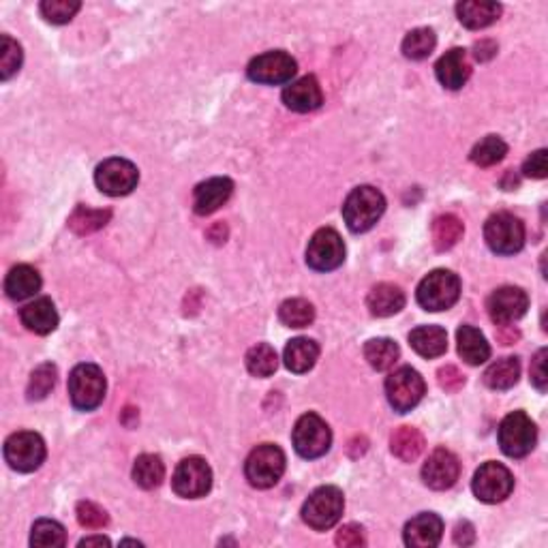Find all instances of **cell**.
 <instances>
[{
	"label": "cell",
	"instance_id": "20",
	"mask_svg": "<svg viewBox=\"0 0 548 548\" xmlns=\"http://www.w3.org/2000/svg\"><path fill=\"white\" fill-rule=\"evenodd\" d=\"M435 73H437L439 84L448 91H458L467 84L469 75H472V64L467 61V52L461 47L445 52L435 64Z\"/></svg>",
	"mask_w": 548,
	"mask_h": 548
},
{
	"label": "cell",
	"instance_id": "32",
	"mask_svg": "<svg viewBox=\"0 0 548 548\" xmlns=\"http://www.w3.org/2000/svg\"><path fill=\"white\" fill-rule=\"evenodd\" d=\"M433 244L437 251H450L463 238V221L455 214H442L433 221Z\"/></svg>",
	"mask_w": 548,
	"mask_h": 548
},
{
	"label": "cell",
	"instance_id": "37",
	"mask_svg": "<svg viewBox=\"0 0 548 548\" xmlns=\"http://www.w3.org/2000/svg\"><path fill=\"white\" fill-rule=\"evenodd\" d=\"M110 217H112L110 210H93V208L77 206L73 214L69 217V228L80 236L93 234V231L105 228V223L110 221Z\"/></svg>",
	"mask_w": 548,
	"mask_h": 548
},
{
	"label": "cell",
	"instance_id": "29",
	"mask_svg": "<svg viewBox=\"0 0 548 548\" xmlns=\"http://www.w3.org/2000/svg\"><path fill=\"white\" fill-rule=\"evenodd\" d=\"M318 358H319V345L305 337L289 341L283 356L285 367H288L291 373H298V375L311 371Z\"/></svg>",
	"mask_w": 548,
	"mask_h": 548
},
{
	"label": "cell",
	"instance_id": "42",
	"mask_svg": "<svg viewBox=\"0 0 548 548\" xmlns=\"http://www.w3.org/2000/svg\"><path fill=\"white\" fill-rule=\"evenodd\" d=\"M80 7L82 3L77 0H45L41 3V14L52 24H67L73 20Z\"/></svg>",
	"mask_w": 548,
	"mask_h": 548
},
{
	"label": "cell",
	"instance_id": "11",
	"mask_svg": "<svg viewBox=\"0 0 548 548\" xmlns=\"http://www.w3.org/2000/svg\"><path fill=\"white\" fill-rule=\"evenodd\" d=\"M474 495L484 504H499L505 502L510 497V493L514 491V475L510 474L508 467H504L502 463L488 461L475 472L474 482Z\"/></svg>",
	"mask_w": 548,
	"mask_h": 548
},
{
	"label": "cell",
	"instance_id": "23",
	"mask_svg": "<svg viewBox=\"0 0 548 548\" xmlns=\"http://www.w3.org/2000/svg\"><path fill=\"white\" fill-rule=\"evenodd\" d=\"M458 22L463 26L472 28V31H482V28L491 26L502 15V5L488 3V0H465L456 5Z\"/></svg>",
	"mask_w": 548,
	"mask_h": 548
},
{
	"label": "cell",
	"instance_id": "38",
	"mask_svg": "<svg viewBox=\"0 0 548 548\" xmlns=\"http://www.w3.org/2000/svg\"><path fill=\"white\" fill-rule=\"evenodd\" d=\"M277 367H279L277 351H274V347H270V345L259 343L249 349L247 368L249 373L255 375V377H270V375L277 371Z\"/></svg>",
	"mask_w": 548,
	"mask_h": 548
},
{
	"label": "cell",
	"instance_id": "47",
	"mask_svg": "<svg viewBox=\"0 0 548 548\" xmlns=\"http://www.w3.org/2000/svg\"><path fill=\"white\" fill-rule=\"evenodd\" d=\"M523 171H525V176H529V178H546L548 163H546V151H544V148H542V151H535V152L529 154L525 165H523Z\"/></svg>",
	"mask_w": 548,
	"mask_h": 548
},
{
	"label": "cell",
	"instance_id": "21",
	"mask_svg": "<svg viewBox=\"0 0 548 548\" xmlns=\"http://www.w3.org/2000/svg\"><path fill=\"white\" fill-rule=\"evenodd\" d=\"M234 193V182L230 178H210V181L200 182L193 193V210L200 217L217 212L225 201Z\"/></svg>",
	"mask_w": 548,
	"mask_h": 548
},
{
	"label": "cell",
	"instance_id": "50",
	"mask_svg": "<svg viewBox=\"0 0 548 548\" xmlns=\"http://www.w3.org/2000/svg\"><path fill=\"white\" fill-rule=\"evenodd\" d=\"M497 337H499V341H502L504 345H512L518 338V332L514 330V328H510V324L508 326H499Z\"/></svg>",
	"mask_w": 548,
	"mask_h": 548
},
{
	"label": "cell",
	"instance_id": "41",
	"mask_svg": "<svg viewBox=\"0 0 548 548\" xmlns=\"http://www.w3.org/2000/svg\"><path fill=\"white\" fill-rule=\"evenodd\" d=\"M22 67V47L9 34H3L0 39V77L7 82Z\"/></svg>",
	"mask_w": 548,
	"mask_h": 548
},
{
	"label": "cell",
	"instance_id": "15",
	"mask_svg": "<svg viewBox=\"0 0 548 548\" xmlns=\"http://www.w3.org/2000/svg\"><path fill=\"white\" fill-rule=\"evenodd\" d=\"M298 64L288 52H266L261 56L253 58L247 67L249 80L258 84H288L296 75Z\"/></svg>",
	"mask_w": 548,
	"mask_h": 548
},
{
	"label": "cell",
	"instance_id": "28",
	"mask_svg": "<svg viewBox=\"0 0 548 548\" xmlns=\"http://www.w3.org/2000/svg\"><path fill=\"white\" fill-rule=\"evenodd\" d=\"M426 448L425 435L414 426H401L392 433L390 437V450L396 458H401L403 463H414L422 456V452Z\"/></svg>",
	"mask_w": 548,
	"mask_h": 548
},
{
	"label": "cell",
	"instance_id": "34",
	"mask_svg": "<svg viewBox=\"0 0 548 548\" xmlns=\"http://www.w3.org/2000/svg\"><path fill=\"white\" fill-rule=\"evenodd\" d=\"M279 319L288 328H307L313 324L315 308L305 298H291L279 308Z\"/></svg>",
	"mask_w": 548,
	"mask_h": 548
},
{
	"label": "cell",
	"instance_id": "27",
	"mask_svg": "<svg viewBox=\"0 0 548 548\" xmlns=\"http://www.w3.org/2000/svg\"><path fill=\"white\" fill-rule=\"evenodd\" d=\"M41 289V274L33 266L20 264L11 268L5 281V291L11 300L22 302L26 298H33Z\"/></svg>",
	"mask_w": 548,
	"mask_h": 548
},
{
	"label": "cell",
	"instance_id": "51",
	"mask_svg": "<svg viewBox=\"0 0 548 548\" xmlns=\"http://www.w3.org/2000/svg\"><path fill=\"white\" fill-rule=\"evenodd\" d=\"M93 544L110 546V540L103 538V535H93V538H84V540L80 542V546H93Z\"/></svg>",
	"mask_w": 548,
	"mask_h": 548
},
{
	"label": "cell",
	"instance_id": "17",
	"mask_svg": "<svg viewBox=\"0 0 548 548\" xmlns=\"http://www.w3.org/2000/svg\"><path fill=\"white\" fill-rule=\"evenodd\" d=\"M458 475H461V463L445 448L435 450L422 467V480L433 491H445V488L455 486Z\"/></svg>",
	"mask_w": 548,
	"mask_h": 548
},
{
	"label": "cell",
	"instance_id": "5",
	"mask_svg": "<svg viewBox=\"0 0 548 548\" xmlns=\"http://www.w3.org/2000/svg\"><path fill=\"white\" fill-rule=\"evenodd\" d=\"M497 439L505 456L523 458L535 448L538 428H535L533 420L529 418L525 411H512L499 425Z\"/></svg>",
	"mask_w": 548,
	"mask_h": 548
},
{
	"label": "cell",
	"instance_id": "25",
	"mask_svg": "<svg viewBox=\"0 0 548 548\" xmlns=\"http://www.w3.org/2000/svg\"><path fill=\"white\" fill-rule=\"evenodd\" d=\"M409 345L422 358H439L448 349V335L439 326H420L409 332Z\"/></svg>",
	"mask_w": 548,
	"mask_h": 548
},
{
	"label": "cell",
	"instance_id": "7",
	"mask_svg": "<svg viewBox=\"0 0 548 548\" xmlns=\"http://www.w3.org/2000/svg\"><path fill=\"white\" fill-rule=\"evenodd\" d=\"M484 240L497 255H514L525 247V225L510 212H497L484 223Z\"/></svg>",
	"mask_w": 548,
	"mask_h": 548
},
{
	"label": "cell",
	"instance_id": "18",
	"mask_svg": "<svg viewBox=\"0 0 548 548\" xmlns=\"http://www.w3.org/2000/svg\"><path fill=\"white\" fill-rule=\"evenodd\" d=\"M444 535V521L433 512H422L405 525V544L414 548H433Z\"/></svg>",
	"mask_w": 548,
	"mask_h": 548
},
{
	"label": "cell",
	"instance_id": "6",
	"mask_svg": "<svg viewBox=\"0 0 548 548\" xmlns=\"http://www.w3.org/2000/svg\"><path fill=\"white\" fill-rule=\"evenodd\" d=\"M285 474V455L279 445L261 444L247 456L244 475L255 488H272Z\"/></svg>",
	"mask_w": 548,
	"mask_h": 548
},
{
	"label": "cell",
	"instance_id": "45",
	"mask_svg": "<svg viewBox=\"0 0 548 548\" xmlns=\"http://www.w3.org/2000/svg\"><path fill=\"white\" fill-rule=\"evenodd\" d=\"M529 375H532V384L538 388L540 392H546L548 386V373H546V349H540L538 354L533 356L532 360V368H529Z\"/></svg>",
	"mask_w": 548,
	"mask_h": 548
},
{
	"label": "cell",
	"instance_id": "13",
	"mask_svg": "<svg viewBox=\"0 0 548 548\" xmlns=\"http://www.w3.org/2000/svg\"><path fill=\"white\" fill-rule=\"evenodd\" d=\"M176 495L184 499H200L212 488V469L204 458L189 456L181 461L171 478Z\"/></svg>",
	"mask_w": 548,
	"mask_h": 548
},
{
	"label": "cell",
	"instance_id": "30",
	"mask_svg": "<svg viewBox=\"0 0 548 548\" xmlns=\"http://www.w3.org/2000/svg\"><path fill=\"white\" fill-rule=\"evenodd\" d=\"M518 377H521V362L518 358H502L493 362L484 373V384L491 390H510L512 386H516Z\"/></svg>",
	"mask_w": 548,
	"mask_h": 548
},
{
	"label": "cell",
	"instance_id": "44",
	"mask_svg": "<svg viewBox=\"0 0 548 548\" xmlns=\"http://www.w3.org/2000/svg\"><path fill=\"white\" fill-rule=\"evenodd\" d=\"M337 546L343 548H356V546H365V529L360 525H354V523H349V525L341 527V532H337Z\"/></svg>",
	"mask_w": 548,
	"mask_h": 548
},
{
	"label": "cell",
	"instance_id": "12",
	"mask_svg": "<svg viewBox=\"0 0 548 548\" xmlns=\"http://www.w3.org/2000/svg\"><path fill=\"white\" fill-rule=\"evenodd\" d=\"M94 182H97L99 191H103L105 195L121 198V195H129L137 187L140 171H137L131 161L112 157L105 159L103 163H99L97 171H94Z\"/></svg>",
	"mask_w": 548,
	"mask_h": 548
},
{
	"label": "cell",
	"instance_id": "35",
	"mask_svg": "<svg viewBox=\"0 0 548 548\" xmlns=\"http://www.w3.org/2000/svg\"><path fill=\"white\" fill-rule=\"evenodd\" d=\"M437 45V37L431 28H416L403 39V54L409 61H425Z\"/></svg>",
	"mask_w": 548,
	"mask_h": 548
},
{
	"label": "cell",
	"instance_id": "10",
	"mask_svg": "<svg viewBox=\"0 0 548 548\" xmlns=\"http://www.w3.org/2000/svg\"><path fill=\"white\" fill-rule=\"evenodd\" d=\"M294 448L302 458L324 456L332 445V431L318 414H305L294 426Z\"/></svg>",
	"mask_w": 548,
	"mask_h": 548
},
{
	"label": "cell",
	"instance_id": "2",
	"mask_svg": "<svg viewBox=\"0 0 548 548\" xmlns=\"http://www.w3.org/2000/svg\"><path fill=\"white\" fill-rule=\"evenodd\" d=\"M458 296H461V279L452 270H433L426 274L416 291L418 305L431 313L448 311L458 302Z\"/></svg>",
	"mask_w": 548,
	"mask_h": 548
},
{
	"label": "cell",
	"instance_id": "40",
	"mask_svg": "<svg viewBox=\"0 0 548 548\" xmlns=\"http://www.w3.org/2000/svg\"><path fill=\"white\" fill-rule=\"evenodd\" d=\"M56 377H58L56 367L50 365V362H45V365L34 368L31 375V381H28V388H26L28 401H41V398H45L47 395H50L54 386H56Z\"/></svg>",
	"mask_w": 548,
	"mask_h": 548
},
{
	"label": "cell",
	"instance_id": "31",
	"mask_svg": "<svg viewBox=\"0 0 548 548\" xmlns=\"http://www.w3.org/2000/svg\"><path fill=\"white\" fill-rule=\"evenodd\" d=\"M401 356L398 345L392 338H371L365 345V358L375 371H388Z\"/></svg>",
	"mask_w": 548,
	"mask_h": 548
},
{
	"label": "cell",
	"instance_id": "46",
	"mask_svg": "<svg viewBox=\"0 0 548 548\" xmlns=\"http://www.w3.org/2000/svg\"><path fill=\"white\" fill-rule=\"evenodd\" d=\"M437 379H439V386H442L445 392H458L465 386V375L458 371L456 367L439 368Z\"/></svg>",
	"mask_w": 548,
	"mask_h": 548
},
{
	"label": "cell",
	"instance_id": "39",
	"mask_svg": "<svg viewBox=\"0 0 548 548\" xmlns=\"http://www.w3.org/2000/svg\"><path fill=\"white\" fill-rule=\"evenodd\" d=\"M67 542V533L61 523L50 521V518H41L33 525L31 533V544L33 546H44V548H54V546H64Z\"/></svg>",
	"mask_w": 548,
	"mask_h": 548
},
{
	"label": "cell",
	"instance_id": "24",
	"mask_svg": "<svg viewBox=\"0 0 548 548\" xmlns=\"http://www.w3.org/2000/svg\"><path fill=\"white\" fill-rule=\"evenodd\" d=\"M367 307L375 318H390L405 307V294L398 285L379 283L368 291Z\"/></svg>",
	"mask_w": 548,
	"mask_h": 548
},
{
	"label": "cell",
	"instance_id": "49",
	"mask_svg": "<svg viewBox=\"0 0 548 548\" xmlns=\"http://www.w3.org/2000/svg\"><path fill=\"white\" fill-rule=\"evenodd\" d=\"M474 50H475V58H478V61H488V58L495 56L497 45L493 44V41H480V44H475Z\"/></svg>",
	"mask_w": 548,
	"mask_h": 548
},
{
	"label": "cell",
	"instance_id": "19",
	"mask_svg": "<svg viewBox=\"0 0 548 548\" xmlns=\"http://www.w3.org/2000/svg\"><path fill=\"white\" fill-rule=\"evenodd\" d=\"M283 103L288 110L298 112V114H307V112L318 110L324 101V93H321L319 82L313 75H305L300 80L291 82V84L283 91Z\"/></svg>",
	"mask_w": 548,
	"mask_h": 548
},
{
	"label": "cell",
	"instance_id": "33",
	"mask_svg": "<svg viewBox=\"0 0 548 548\" xmlns=\"http://www.w3.org/2000/svg\"><path fill=\"white\" fill-rule=\"evenodd\" d=\"M165 478V465L157 455H142L137 456L133 465V480L137 486L152 491Z\"/></svg>",
	"mask_w": 548,
	"mask_h": 548
},
{
	"label": "cell",
	"instance_id": "22",
	"mask_svg": "<svg viewBox=\"0 0 548 548\" xmlns=\"http://www.w3.org/2000/svg\"><path fill=\"white\" fill-rule=\"evenodd\" d=\"M20 319L34 335H50L58 326L56 307L50 298H37V300L28 302L20 311Z\"/></svg>",
	"mask_w": 548,
	"mask_h": 548
},
{
	"label": "cell",
	"instance_id": "14",
	"mask_svg": "<svg viewBox=\"0 0 548 548\" xmlns=\"http://www.w3.org/2000/svg\"><path fill=\"white\" fill-rule=\"evenodd\" d=\"M345 261V242L338 231L324 228L318 230L308 240L307 264L318 272L337 270Z\"/></svg>",
	"mask_w": 548,
	"mask_h": 548
},
{
	"label": "cell",
	"instance_id": "3",
	"mask_svg": "<svg viewBox=\"0 0 548 548\" xmlns=\"http://www.w3.org/2000/svg\"><path fill=\"white\" fill-rule=\"evenodd\" d=\"M345 497L337 486H321L302 505V521L315 532H326L341 521Z\"/></svg>",
	"mask_w": 548,
	"mask_h": 548
},
{
	"label": "cell",
	"instance_id": "16",
	"mask_svg": "<svg viewBox=\"0 0 548 548\" xmlns=\"http://www.w3.org/2000/svg\"><path fill=\"white\" fill-rule=\"evenodd\" d=\"M486 308L497 326L514 324L516 319H521L527 313L529 296L521 288L508 285V288H499L488 296Z\"/></svg>",
	"mask_w": 548,
	"mask_h": 548
},
{
	"label": "cell",
	"instance_id": "26",
	"mask_svg": "<svg viewBox=\"0 0 548 548\" xmlns=\"http://www.w3.org/2000/svg\"><path fill=\"white\" fill-rule=\"evenodd\" d=\"M458 354L467 365L478 367L491 358V345L486 343V338L478 328L474 326H461L456 332Z\"/></svg>",
	"mask_w": 548,
	"mask_h": 548
},
{
	"label": "cell",
	"instance_id": "48",
	"mask_svg": "<svg viewBox=\"0 0 548 548\" xmlns=\"http://www.w3.org/2000/svg\"><path fill=\"white\" fill-rule=\"evenodd\" d=\"M474 540H475V532H474L472 523H467V521L458 523L456 529H455V542H456V544L458 546H469V544H474Z\"/></svg>",
	"mask_w": 548,
	"mask_h": 548
},
{
	"label": "cell",
	"instance_id": "43",
	"mask_svg": "<svg viewBox=\"0 0 548 548\" xmlns=\"http://www.w3.org/2000/svg\"><path fill=\"white\" fill-rule=\"evenodd\" d=\"M75 514H77V521H80V525L86 529H103L107 525V512L93 502L77 504Z\"/></svg>",
	"mask_w": 548,
	"mask_h": 548
},
{
	"label": "cell",
	"instance_id": "9",
	"mask_svg": "<svg viewBox=\"0 0 548 548\" xmlns=\"http://www.w3.org/2000/svg\"><path fill=\"white\" fill-rule=\"evenodd\" d=\"M426 392V384L422 375L411 367H401L386 379V396L392 409L398 414H407L422 401Z\"/></svg>",
	"mask_w": 548,
	"mask_h": 548
},
{
	"label": "cell",
	"instance_id": "36",
	"mask_svg": "<svg viewBox=\"0 0 548 548\" xmlns=\"http://www.w3.org/2000/svg\"><path fill=\"white\" fill-rule=\"evenodd\" d=\"M505 154H508V144H505L502 137L486 135L484 140L474 146L469 157H472L474 163L480 165V168H491V165H497L499 161H504Z\"/></svg>",
	"mask_w": 548,
	"mask_h": 548
},
{
	"label": "cell",
	"instance_id": "4",
	"mask_svg": "<svg viewBox=\"0 0 548 548\" xmlns=\"http://www.w3.org/2000/svg\"><path fill=\"white\" fill-rule=\"evenodd\" d=\"M105 375L97 365H77L69 375V396L75 409L93 411L105 398Z\"/></svg>",
	"mask_w": 548,
	"mask_h": 548
},
{
	"label": "cell",
	"instance_id": "1",
	"mask_svg": "<svg viewBox=\"0 0 548 548\" xmlns=\"http://www.w3.org/2000/svg\"><path fill=\"white\" fill-rule=\"evenodd\" d=\"M384 212L386 198L381 195V191L368 187V184L356 187L343 204V219L354 234H362V231L371 230Z\"/></svg>",
	"mask_w": 548,
	"mask_h": 548
},
{
	"label": "cell",
	"instance_id": "8",
	"mask_svg": "<svg viewBox=\"0 0 548 548\" xmlns=\"http://www.w3.org/2000/svg\"><path fill=\"white\" fill-rule=\"evenodd\" d=\"M45 442L41 439V435L33 431H20L14 433L5 442V461L9 463L11 469L20 474H31L45 461Z\"/></svg>",
	"mask_w": 548,
	"mask_h": 548
}]
</instances>
